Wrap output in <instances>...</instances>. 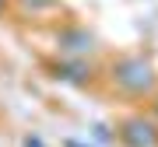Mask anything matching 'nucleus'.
<instances>
[{
    "instance_id": "f257e3e1",
    "label": "nucleus",
    "mask_w": 158,
    "mask_h": 147,
    "mask_svg": "<svg viewBox=\"0 0 158 147\" xmlns=\"http://www.w3.org/2000/svg\"><path fill=\"white\" fill-rule=\"evenodd\" d=\"M109 77H113L116 91H123L130 98H151L158 91L155 63L144 60V56H119L113 67H109Z\"/></svg>"
},
{
    "instance_id": "39448f33",
    "label": "nucleus",
    "mask_w": 158,
    "mask_h": 147,
    "mask_svg": "<svg viewBox=\"0 0 158 147\" xmlns=\"http://www.w3.org/2000/svg\"><path fill=\"white\" fill-rule=\"evenodd\" d=\"M25 147H46V144L39 140V137H25Z\"/></svg>"
},
{
    "instance_id": "20e7f679",
    "label": "nucleus",
    "mask_w": 158,
    "mask_h": 147,
    "mask_svg": "<svg viewBox=\"0 0 158 147\" xmlns=\"http://www.w3.org/2000/svg\"><path fill=\"white\" fill-rule=\"evenodd\" d=\"M56 49L63 56H88L95 49V32H88L85 25H63L56 32Z\"/></svg>"
},
{
    "instance_id": "f03ea898",
    "label": "nucleus",
    "mask_w": 158,
    "mask_h": 147,
    "mask_svg": "<svg viewBox=\"0 0 158 147\" xmlns=\"http://www.w3.org/2000/svg\"><path fill=\"white\" fill-rule=\"evenodd\" d=\"M116 137L123 147H158V123L148 116H127L116 126Z\"/></svg>"
},
{
    "instance_id": "423d86ee",
    "label": "nucleus",
    "mask_w": 158,
    "mask_h": 147,
    "mask_svg": "<svg viewBox=\"0 0 158 147\" xmlns=\"http://www.w3.org/2000/svg\"><path fill=\"white\" fill-rule=\"evenodd\" d=\"M7 7H11V0H0V18L7 14Z\"/></svg>"
},
{
    "instance_id": "0eeeda50",
    "label": "nucleus",
    "mask_w": 158,
    "mask_h": 147,
    "mask_svg": "<svg viewBox=\"0 0 158 147\" xmlns=\"http://www.w3.org/2000/svg\"><path fill=\"white\" fill-rule=\"evenodd\" d=\"M67 147H85V144H77V140H67Z\"/></svg>"
},
{
    "instance_id": "7ed1b4c3",
    "label": "nucleus",
    "mask_w": 158,
    "mask_h": 147,
    "mask_svg": "<svg viewBox=\"0 0 158 147\" xmlns=\"http://www.w3.org/2000/svg\"><path fill=\"white\" fill-rule=\"evenodd\" d=\"M49 74L56 81H63V84H77V88L95 81V67L88 63V56H63L56 63H49Z\"/></svg>"
}]
</instances>
